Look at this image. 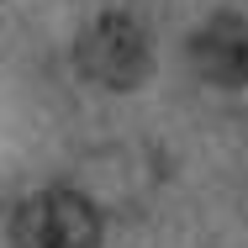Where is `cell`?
Returning <instances> with one entry per match:
<instances>
[{
    "instance_id": "1",
    "label": "cell",
    "mask_w": 248,
    "mask_h": 248,
    "mask_svg": "<svg viewBox=\"0 0 248 248\" xmlns=\"http://www.w3.org/2000/svg\"><path fill=\"white\" fill-rule=\"evenodd\" d=\"M16 248H100V217L74 190H43L11 217Z\"/></svg>"
},
{
    "instance_id": "2",
    "label": "cell",
    "mask_w": 248,
    "mask_h": 248,
    "mask_svg": "<svg viewBox=\"0 0 248 248\" xmlns=\"http://www.w3.org/2000/svg\"><path fill=\"white\" fill-rule=\"evenodd\" d=\"M79 69L100 79V85H143L153 69V48H148V32L132 21V16H100L95 27H85L79 37Z\"/></svg>"
},
{
    "instance_id": "3",
    "label": "cell",
    "mask_w": 248,
    "mask_h": 248,
    "mask_svg": "<svg viewBox=\"0 0 248 248\" xmlns=\"http://www.w3.org/2000/svg\"><path fill=\"white\" fill-rule=\"evenodd\" d=\"M206 85H248V16H211L190 43Z\"/></svg>"
}]
</instances>
